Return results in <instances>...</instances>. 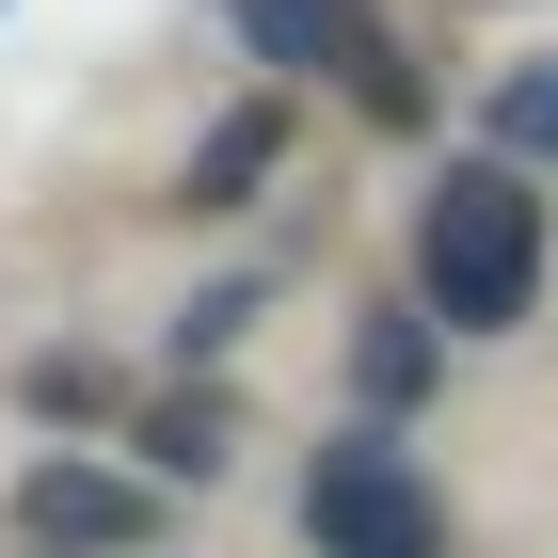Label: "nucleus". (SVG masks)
Wrapping results in <instances>:
<instances>
[{"label":"nucleus","mask_w":558,"mask_h":558,"mask_svg":"<svg viewBox=\"0 0 558 558\" xmlns=\"http://www.w3.org/2000/svg\"><path fill=\"white\" fill-rule=\"evenodd\" d=\"M288 160V96H256V112H223L208 144H192V175H175V208H256V175Z\"/></svg>","instance_id":"obj_5"},{"label":"nucleus","mask_w":558,"mask_h":558,"mask_svg":"<svg viewBox=\"0 0 558 558\" xmlns=\"http://www.w3.org/2000/svg\"><path fill=\"white\" fill-rule=\"evenodd\" d=\"M240 48H256L271 81H319L367 48V0H240Z\"/></svg>","instance_id":"obj_4"},{"label":"nucleus","mask_w":558,"mask_h":558,"mask_svg":"<svg viewBox=\"0 0 558 558\" xmlns=\"http://www.w3.org/2000/svg\"><path fill=\"white\" fill-rule=\"evenodd\" d=\"M33 558H96V543H33Z\"/></svg>","instance_id":"obj_8"},{"label":"nucleus","mask_w":558,"mask_h":558,"mask_svg":"<svg viewBox=\"0 0 558 558\" xmlns=\"http://www.w3.org/2000/svg\"><path fill=\"white\" fill-rule=\"evenodd\" d=\"M415 303L447 336H511L543 303V192H526V160H447L415 192Z\"/></svg>","instance_id":"obj_1"},{"label":"nucleus","mask_w":558,"mask_h":558,"mask_svg":"<svg viewBox=\"0 0 558 558\" xmlns=\"http://www.w3.org/2000/svg\"><path fill=\"white\" fill-rule=\"evenodd\" d=\"M16 526H33V543H96V558H144L160 495H144V478H112V463H33V478H16Z\"/></svg>","instance_id":"obj_3"},{"label":"nucleus","mask_w":558,"mask_h":558,"mask_svg":"<svg viewBox=\"0 0 558 558\" xmlns=\"http://www.w3.org/2000/svg\"><path fill=\"white\" fill-rule=\"evenodd\" d=\"M303 543L319 558H447V495L399 463L384 430H336L303 463Z\"/></svg>","instance_id":"obj_2"},{"label":"nucleus","mask_w":558,"mask_h":558,"mask_svg":"<svg viewBox=\"0 0 558 558\" xmlns=\"http://www.w3.org/2000/svg\"><path fill=\"white\" fill-rule=\"evenodd\" d=\"M144 463L160 478H223V399H160L144 415Z\"/></svg>","instance_id":"obj_6"},{"label":"nucleus","mask_w":558,"mask_h":558,"mask_svg":"<svg viewBox=\"0 0 558 558\" xmlns=\"http://www.w3.org/2000/svg\"><path fill=\"white\" fill-rule=\"evenodd\" d=\"M495 129H511V144H558V64H526V81L495 96Z\"/></svg>","instance_id":"obj_7"}]
</instances>
